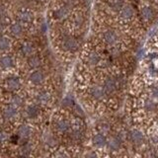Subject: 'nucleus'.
<instances>
[{
    "instance_id": "20e7f679",
    "label": "nucleus",
    "mask_w": 158,
    "mask_h": 158,
    "mask_svg": "<svg viewBox=\"0 0 158 158\" xmlns=\"http://www.w3.org/2000/svg\"><path fill=\"white\" fill-rule=\"evenodd\" d=\"M51 73L46 68V66L35 69V70H30L28 71L26 76V81L30 86L34 88L47 86L48 84H51Z\"/></svg>"
},
{
    "instance_id": "ddd939ff",
    "label": "nucleus",
    "mask_w": 158,
    "mask_h": 158,
    "mask_svg": "<svg viewBox=\"0 0 158 158\" xmlns=\"http://www.w3.org/2000/svg\"><path fill=\"white\" fill-rule=\"evenodd\" d=\"M107 138L108 136L103 135L100 131H94L91 135V144L95 148V150H101L106 148L107 144Z\"/></svg>"
},
{
    "instance_id": "0eeeda50",
    "label": "nucleus",
    "mask_w": 158,
    "mask_h": 158,
    "mask_svg": "<svg viewBox=\"0 0 158 158\" xmlns=\"http://www.w3.org/2000/svg\"><path fill=\"white\" fill-rule=\"evenodd\" d=\"M36 135V127L33 123L28 122H19L15 127V135L20 142H26L33 140Z\"/></svg>"
},
{
    "instance_id": "423d86ee",
    "label": "nucleus",
    "mask_w": 158,
    "mask_h": 158,
    "mask_svg": "<svg viewBox=\"0 0 158 158\" xmlns=\"http://www.w3.org/2000/svg\"><path fill=\"white\" fill-rule=\"evenodd\" d=\"M18 46L16 48V56L19 60H25L29 56H33L39 52L38 46L34 41L28 39H23L21 41H18Z\"/></svg>"
},
{
    "instance_id": "9d476101",
    "label": "nucleus",
    "mask_w": 158,
    "mask_h": 158,
    "mask_svg": "<svg viewBox=\"0 0 158 158\" xmlns=\"http://www.w3.org/2000/svg\"><path fill=\"white\" fill-rule=\"evenodd\" d=\"M24 61H25V67H26L27 71L44 67V63H46L44 56L43 54L40 53V52H36L31 56H29L28 58L25 59Z\"/></svg>"
},
{
    "instance_id": "f257e3e1",
    "label": "nucleus",
    "mask_w": 158,
    "mask_h": 158,
    "mask_svg": "<svg viewBox=\"0 0 158 158\" xmlns=\"http://www.w3.org/2000/svg\"><path fill=\"white\" fill-rule=\"evenodd\" d=\"M78 118L75 115H72L67 110H60L56 115H53L51 122V128L58 137L60 144L64 140V138L71 131L72 127L78 121Z\"/></svg>"
},
{
    "instance_id": "f8f14e48",
    "label": "nucleus",
    "mask_w": 158,
    "mask_h": 158,
    "mask_svg": "<svg viewBox=\"0 0 158 158\" xmlns=\"http://www.w3.org/2000/svg\"><path fill=\"white\" fill-rule=\"evenodd\" d=\"M127 139L130 140L133 145L137 147H141L145 144L146 142V136L140 128H133L130 131V133L127 135Z\"/></svg>"
},
{
    "instance_id": "f03ea898",
    "label": "nucleus",
    "mask_w": 158,
    "mask_h": 158,
    "mask_svg": "<svg viewBox=\"0 0 158 158\" xmlns=\"http://www.w3.org/2000/svg\"><path fill=\"white\" fill-rule=\"evenodd\" d=\"M56 100V91L52 87V84L47 86L35 88L32 93V101L39 104L46 110L52 109Z\"/></svg>"
},
{
    "instance_id": "7ed1b4c3",
    "label": "nucleus",
    "mask_w": 158,
    "mask_h": 158,
    "mask_svg": "<svg viewBox=\"0 0 158 158\" xmlns=\"http://www.w3.org/2000/svg\"><path fill=\"white\" fill-rule=\"evenodd\" d=\"M47 111L48 110L44 108L31 100L25 104V106L21 109V118L25 122L33 123L34 126L42 125L46 120L44 117Z\"/></svg>"
},
{
    "instance_id": "6e6552de",
    "label": "nucleus",
    "mask_w": 158,
    "mask_h": 158,
    "mask_svg": "<svg viewBox=\"0 0 158 158\" xmlns=\"http://www.w3.org/2000/svg\"><path fill=\"white\" fill-rule=\"evenodd\" d=\"M20 60L16 56V54L11 52H6L0 54V74L6 75L8 73L14 72L18 66Z\"/></svg>"
},
{
    "instance_id": "9b49d317",
    "label": "nucleus",
    "mask_w": 158,
    "mask_h": 158,
    "mask_svg": "<svg viewBox=\"0 0 158 158\" xmlns=\"http://www.w3.org/2000/svg\"><path fill=\"white\" fill-rule=\"evenodd\" d=\"M5 102L21 110L28 101H27L26 95H25L22 91H19V92H14V93H7V98H6V100H5Z\"/></svg>"
},
{
    "instance_id": "4468645a",
    "label": "nucleus",
    "mask_w": 158,
    "mask_h": 158,
    "mask_svg": "<svg viewBox=\"0 0 158 158\" xmlns=\"http://www.w3.org/2000/svg\"><path fill=\"white\" fill-rule=\"evenodd\" d=\"M15 47V41L10 38L6 33L0 34V54L11 52Z\"/></svg>"
},
{
    "instance_id": "2eb2a0df",
    "label": "nucleus",
    "mask_w": 158,
    "mask_h": 158,
    "mask_svg": "<svg viewBox=\"0 0 158 158\" xmlns=\"http://www.w3.org/2000/svg\"><path fill=\"white\" fill-rule=\"evenodd\" d=\"M11 139V135L9 133V130L0 127V146L6 145Z\"/></svg>"
},
{
    "instance_id": "39448f33",
    "label": "nucleus",
    "mask_w": 158,
    "mask_h": 158,
    "mask_svg": "<svg viewBox=\"0 0 158 158\" xmlns=\"http://www.w3.org/2000/svg\"><path fill=\"white\" fill-rule=\"evenodd\" d=\"M24 84V79L21 75L15 72H11L4 75L1 80V88L6 93H14L22 91Z\"/></svg>"
},
{
    "instance_id": "dca6fc26",
    "label": "nucleus",
    "mask_w": 158,
    "mask_h": 158,
    "mask_svg": "<svg viewBox=\"0 0 158 158\" xmlns=\"http://www.w3.org/2000/svg\"><path fill=\"white\" fill-rule=\"evenodd\" d=\"M146 97L150 98L153 101L158 103V84H153V85L148 88Z\"/></svg>"
},
{
    "instance_id": "1a4fd4ad",
    "label": "nucleus",
    "mask_w": 158,
    "mask_h": 158,
    "mask_svg": "<svg viewBox=\"0 0 158 158\" xmlns=\"http://www.w3.org/2000/svg\"><path fill=\"white\" fill-rule=\"evenodd\" d=\"M29 31H30V29L28 27H26L25 25L21 23H19L16 20L12 19V21L10 22V24L7 26L6 32L5 33H6L12 40H14L15 42H18L26 38Z\"/></svg>"
}]
</instances>
